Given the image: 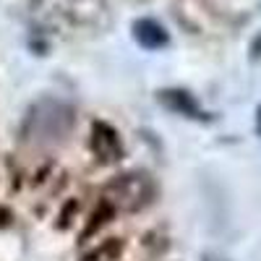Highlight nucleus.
I'll use <instances>...</instances> for the list:
<instances>
[{
    "label": "nucleus",
    "mask_w": 261,
    "mask_h": 261,
    "mask_svg": "<svg viewBox=\"0 0 261 261\" xmlns=\"http://www.w3.org/2000/svg\"><path fill=\"white\" fill-rule=\"evenodd\" d=\"M130 32H134V39L139 42L144 50H162V47H167V42H170L165 27L160 24V21H154V18H139V21H134V29H130Z\"/></svg>",
    "instance_id": "4"
},
{
    "label": "nucleus",
    "mask_w": 261,
    "mask_h": 261,
    "mask_svg": "<svg viewBox=\"0 0 261 261\" xmlns=\"http://www.w3.org/2000/svg\"><path fill=\"white\" fill-rule=\"evenodd\" d=\"M157 196V186L144 172H123L105 186V201L118 212H139Z\"/></svg>",
    "instance_id": "2"
},
{
    "label": "nucleus",
    "mask_w": 261,
    "mask_h": 261,
    "mask_svg": "<svg viewBox=\"0 0 261 261\" xmlns=\"http://www.w3.org/2000/svg\"><path fill=\"white\" fill-rule=\"evenodd\" d=\"M73 120L76 115L71 105L55 97H42L27 110L24 123H21V136L37 146H53L71 134Z\"/></svg>",
    "instance_id": "1"
},
{
    "label": "nucleus",
    "mask_w": 261,
    "mask_h": 261,
    "mask_svg": "<svg viewBox=\"0 0 261 261\" xmlns=\"http://www.w3.org/2000/svg\"><path fill=\"white\" fill-rule=\"evenodd\" d=\"M89 146L94 151V157L99 162H115L123 157V144L118 139V134L107 125V123H94L92 125V136H89Z\"/></svg>",
    "instance_id": "3"
},
{
    "label": "nucleus",
    "mask_w": 261,
    "mask_h": 261,
    "mask_svg": "<svg viewBox=\"0 0 261 261\" xmlns=\"http://www.w3.org/2000/svg\"><path fill=\"white\" fill-rule=\"evenodd\" d=\"M160 99L170 107V110H175L180 115H188V118H199V105L193 102V97L188 92H180V89H170V92H160Z\"/></svg>",
    "instance_id": "5"
},
{
    "label": "nucleus",
    "mask_w": 261,
    "mask_h": 261,
    "mask_svg": "<svg viewBox=\"0 0 261 261\" xmlns=\"http://www.w3.org/2000/svg\"><path fill=\"white\" fill-rule=\"evenodd\" d=\"M258 130H261V107H258Z\"/></svg>",
    "instance_id": "6"
}]
</instances>
